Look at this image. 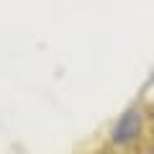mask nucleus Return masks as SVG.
<instances>
[{
    "mask_svg": "<svg viewBox=\"0 0 154 154\" xmlns=\"http://www.w3.org/2000/svg\"><path fill=\"white\" fill-rule=\"evenodd\" d=\"M141 134V113L139 110H126L113 126V141L116 144H131Z\"/></svg>",
    "mask_w": 154,
    "mask_h": 154,
    "instance_id": "obj_1",
    "label": "nucleus"
}]
</instances>
